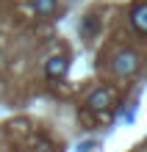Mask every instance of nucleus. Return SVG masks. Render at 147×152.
<instances>
[{
    "mask_svg": "<svg viewBox=\"0 0 147 152\" xmlns=\"http://www.w3.org/2000/svg\"><path fill=\"white\" fill-rule=\"evenodd\" d=\"M111 69H114V75L117 77H131L136 69H139V56H136V50H119L114 61H111Z\"/></svg>",
    "mask_w": 147,
    "mask_h": 152,
    "instance_id": "1",
    "label": "nucleus"
},
{
    "mask_svg": "<svg viewBox=\"0 0 147 152\" xmlns=\"http://www.w3.org/2000/svg\"><path fill=\"white\" fill-rule=\"evenodd\" d=\"M86 108L92 113H108L114 108V88H108V86L95 88V91L89 94V100H86Z\"/></svg>",
    "mask_w": 147,
    "mask_h": 152,
    "instance_id": "2",
    "label": "nucleus"
},
{
    "mask_svg": "<svg viewBox=\"0 0 147 152\" xmlns=\"http://www.w3.org/2000/svg\"><path fill=\"white\" fill-rule=\"evenodd\" d=\"M69 69V58L67 56H50L44 61V75L47 77H64Z\"/></svg>",
    "mask_w": 147,
    "mask_h": 152,
    "instance_id": "3",
    "label": "nucleus"
},
{
    "mask_svg": "<svg viewBox=\"0 0 147 152\" xmlns=\"http://www.w3.org/2000/svg\"><path fill=\"white\" fill-rule=\"evenodd\" d=\"M131 25L142 33V36H147V3L136 6L133 11H131Z\"/></svg>",
    "mask_w": 147,
    "mask_h": 152,
    "instance_id": "4",
    "label": "nucleus"
},
{
    "mask_svg": "<svg viewBox=\"0 0 147 152\" xmlns=\"http://www.w3.org/2000/svg\"><path fill=\"white\" fill-rule=\"evenodd\" d=\"M31 8H33L36 17H53L56 8H58V0H33Z\"/></svg>",
    "mask_w": 147,
    "mask_h": 152,
    "instance_id": "5",
    "label": "nucleus"
}]
</instances>
